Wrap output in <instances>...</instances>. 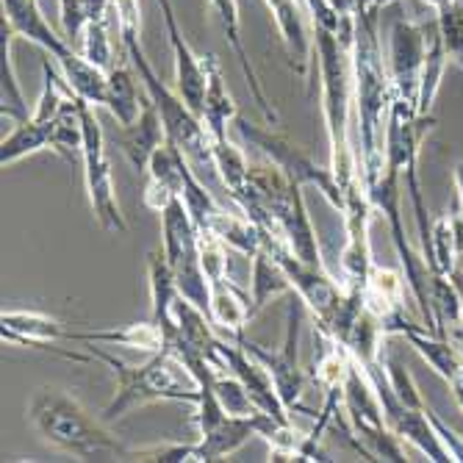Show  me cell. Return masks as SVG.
I'll list each match as a JSON object with an SVG mask.
<instances>
[{
	"instance_id": "6da1fadb",
	"label": "cell",
	"mask_w": 463,
	"mask_h": 463,
	"mask_svg": "<svg viewBox=\"0 0 463 463\" xmlns=\"http://www.w3.org/2000/svg\"><path fill=\"white\" fill-rule=\"evenodd\" d=\"M377 14L381 12L369 6L355 12L358 28L353 42V109L358 122V166L366 192L386 170V125L397 100L377 39Z\"/></svg>"
},
{
	"instance_id": "7a4b0ae2",
	"label": "cell",
	"mask_w": 463,
	"mask_h": 463,
	"mask_svg": "<svg viewBox=\"0 0 463 463\" xmlns=\"http://www.w3.org/2000/svg\"><path fill=\"white\" fill-rule=\"evenodd\" d=\"M358 17L345 14L339 31L314 28V56L319 70V100L330 147V170L345 197L361 181L358 153L350 147V111H353V42Z\"/></svg>"
},
{
	"instance_id": "3957f363",
	"label": "cell",
	"mask_w": 463,
	"mask_h": 463,
	"mask_svg": "<svg viewBox=\"0 0 463 463\" xmlns=\"http://www.w3.org/2000/svg\"><path fill=\"white\" fill-rule=\"evenodd\" d=\"M233 203L264 233L283 239L298 259L308 264H322V252L306 208L303 186L291 181L286 173H280L275 164H252L250 184L239 197H233Z\"/></svg>"
},
{
	"instance_id": "277c9868",
	"label": "cell",
	"mask_w": 463,
	"mask_h": 463,
	"mask_svg": "<svg viewBox=\"0 0 463 463\" xmlns=\"http://www.w3.org/2000/svg\"><path fill=\"white\" fill-rule=\"evenodd\" d=\"M87 350L114 374V397L103 408V422H114L150 402H197V381L170 347L153 353L142 366L125 364L106 353L103 345H87Z\"/></svg>"
},
{
	"instance_id": "5b68a950",
	"label": "cell",
	"mask_w": 463,
	"mask_h": 463,
	"mask_svg": "<svg viewBox=\"0 0 463 463\" xmlns=\"http://www.w3.org/2000/svg\"><path fill=\"white\" fill-rule=\"evenodd\" d=\"M28 422L48 447L75 460H119L134 452V447L122 444L106 428L103 419H95L61 389H39L28 405Z\"/></svg>"
},
{
	"instance_id": "8992f818",
	"label": "cell",
	"mask_w": 463,
	"mask_h": 463,
	"mask_svg": "<svg viewBox=\"0 0 463 463\" xmlns=\"http://www.w3.org/2000/svg\"><path fill=\"white\" fill-rule=\"evenodd\" d=\"M139 31H142V25H117L119 48L125 51V56L131 59V67L137 70L147 98L158 109V117L164 122L166 139H170L186 156V161L194 166V170H205V173L217 175L212 134L205 131L203 119L186 106V100L178 92H173L158 78V72L153 70V64H150V59H147V53L142 48V39H139L142 33Z\"/></svg>"
},
{
	"instance_id": "52a82bcc",
	"label": "cell",
	"mask_w": 463,
	"mask_h": 463,
	"mask_svg": "<svg viewBox=\"0 0 463 463\" xmlns=\"http://www.w3.org/2000/svg\"><path fill=\"white\" fill-rule=\"evenodd\" d=\"M233 131L239 137V142L256 147L269 164H275L280 173H286L291 181H298L300 186H317L322 192V197L335 208L339 214H345L347 208V197L339 186V181H335L330 164L327 166H319L311 153L300 145H294L288 137L272 131V128H264V125H256L250 122L247 117H236L233 122Z\"/></svg>"
},
{
	"instance_id": "ba28073f",
	"label": "cell",
	"mask_w": 463,
	"mask_h": 463,
	"mask_svg": "<svg viewBox=\"0 0 463 463\" xmlns=\"http://www.w3.org/2000/svg\"><path fill=\"white\" fill-rule=\"evenodd\" d=\"M161 250L175 272V283L181 298L194 303L208 314L212 306V283L205 278L200 259V231L189 217L184 197H175L161 212Z\"/></svg>"
},
{
	"instance_id": "9c48e42d",
	"label": "cell",
	"mask_w": 463,
	"mask_h": 463,
	"mask_svg": "<svg viewBox=\"0 0 463 463\" xmlns=\"http://www.w3.org/2000/svg\"><path fill=\"white\" fill-rule=\"evenodd\" d=\"M345 413L347 425L355 436V449L366 460H405L400 439L389 430L381 400L374 394L366 372L353 361V369L345 381Z\"/></svg>"
},
{
	"instance_id": "30bf717a",
	"label": "cell",
	"mask_w": 463,
	"mask_h": 463,
	"mask_svg": "<svg viewBox=\"0 0 463 463\" xmlns=\"http://www.w3.org/2000/svg\"><path fill=\"white\" fill-rule=\"evenodd\" d=\"M303 311H306V303L300 298H291L288 314H286V335H283L280 350H267V347H261L256 342H247L244 333L233 339L269 372L272 383H275V392H278L283 408L291 416L294 413H308L306 405H303L306 372L300 366V325H303Z\"/></svg>"
},
{
	"instance_id": "8fae6325",
	"label": "cell",
	"mask_w": 463,
	"mask_h": 463,
	"mask_svg": "<svg viewBox=\"0 0 463 463\" xmlns=\"http://www.w3.org/2000/svg\"><path fill=\"white\" fill-rule=\"evenodd\" d=\"M80 117H83V184H87L90 205L98 225L109 233H128V222H125L119 203H117V189H114V175L111 164L106 158V134L98 122L95 106L80 100Z\"/></svg>"
},
{
	"instance_id": "7c38bea8",
	"label": "cell",
	"mask_w": 463,
	"mask_h": 463,
	"mask_svg": "<svg viewBox=\"0 0 463 463\" xmlns=\"http://www.w3.org/2000/svg\"><path fill=\"white\" fill-rule=\"evenodd\" d=\"M261 244L272 252V259L280 264V269L286 272V278L291 280V288L294 294L306 303V308L314 314L317 319V327L319 330H327L339 314L342 303H345V286L335 283L322 264H308L303 259H298L294 252L286 247L283 239L272 236V233H264L261 231Z\"/></svg>"
},
{
	"instance_id": "4fadbf2b",
	"label": "cell",
	"mask_w": 463,
	"mask_h": 463,
	"mask_svg": "<svg viewBox=\"0 0 463 463\" xmlns=\"http://www.w3.org/2000/svg\"><path fill=\"white\" fill-rule=\"evenodd\" d=\"M428 36L425 28L413 20H394L389 33V75L394 83V95L400 103H408L413 111L419 106L422 90V70L428 59Z\"/></svg>"
},
{
	"instance_id": "5bb4252c",
	"label": "cell",
	"mask_w": 463,
	"mask_h": 463,
	"mask_svg": "<svg viewBox=\"0 0 463 463\" xmlns=\"http://www.w3.org/2000/svg\"><path fill=\"white\" fill-rule=\"evenodd\" d=\"M0 339L6 345H20V347H33V350H51L61 358L70 361H95L92 353L90 355H80V353H67L59 350V342L70 339V330L48 317V314H39V311H4L0 314Z\"/></svg>"
},
{
	"instance_id": "9a60e30c",
	"label": "cell",
	"mask_w": 463,
	"mask_h": 463,
	"mask_svg": "<svg viewBox=\"0 0 463 463\" xmlns=\"http://www.w3.org/2000/svg\"><path fill=\"white\" fill-rule=\"evenodd\" d=\"M264 4L275 20L278 36L288 56V67L300 78H308V70L314 64V28L308 31L306 0H264Z\"/></svg>"
},
{
	"instance_id": "2e32d148",
	"label": "cell",
	"mask_w": 463,
	"mask_h": 463,
	"mask_svg": "<svg viewBox=\"0 0 463 463\" xmlns=\"http://www.w3.org/2000/svg\"><path fill=\"white\" fill-rule=\"evenodd\" d=\"M164 14V25H166V36H170V48H173V61H175V83H178V95L186 100V106L200 117L203 111V98L208 90V64L205 56H197L189 42L181 33L178 17H175V6L161 9Z\"/></svg>"
},
{
	"instance_id": "e0dca14e",
	"label": "cell",
	"mask_w": 463,
	"mask_h": 463,
	"mask_svg": "<svg viewBox=\"0 0 463 463\" xmlns=\"http://www.w3.org/2000/svg\"><path fill=\"white\" fill-rule=\"evenodd\" d=\"M0 4H4V17L9 20L12 31L20 39H28L39 51H45V56H51L56 64H61L75 51L64 33H56L51 28L36 0H0Z\"/></svg>"
},
{
	"instance_id": "ac0fdd59",
	"label": "cell",
	"mask_w": 463,
	"mask_h": 463,
	"mask_svg": "<svg viewBox=\"0 0 463 463\" xmlns=\"http://www.w3.org/2000/svg\"><path fill=\"white\" fill-rule=\"evenodd\" d=\"M111 142L122 150V156L128 158V164L139 175L147 173V164L153 158V153L166 142V131H164V122L158 117V109L153 106V100L147 98L142 117L134 125H117Z\"/></svg>"
},
{
	"instance_id": "d6986e66",
	"label": "cell",
	"mask_w": 463,
	"mask_h": 463,
	"mask_svg": "<svg viewBox=\"0 0 463 463\" xmlns=\"http://www.w3.org/2000/svg\"><path fill=\"white\" fill-rule=\"evenodd\" d=\"M402 291H405V275L372 264L364 286V308L381 322L386 335H394L400 322L408 319L402 306Z\"/></svg>"
},
{
	"instance_id": "ffe728a7",
	"label": "cell",
	"mask_w": 463,
	"mask_h": 463,
	"mask_svg": "<svg viewBox=\"0 0 463 463\" xmlns=\"http://www.w3.org/2000/svg\"><path fill=\"white\" fill-rule=\"evenodd\" d=\"M208 9L214 12L217 23H220V28H222L225 39H228V45H231V51H233V56H236V61H239V67H241V72H244V80H247V87H250V92H252V100H256L259 111L267 117V122H278V111H275V106H269V98H267V92H264V87H261V78H259L256 67H252V61H250V56H247V51H244L239 4H236V0H208Z\"/></svg>"
},
{
	"instance_id": "44dd1931",
	"label": "cell",
	"mask_w": 463,
	"mask_h": 463,
	"mask_svg": "<svg viewBox=\"0 0 463 463\" xmlns=\"http://www.w3.org/2000/svg\"><path fill=\"white\" fill-rule=\"evenodd\" d=\"M147 283H150V319L161 327L164 333V345L175 339L178 325L173 319V306L178 300V283L175 272L166 261L164 250H153L147 256Z\"/></svg>"
},
{
	"instance_id": "7402d4cb",
	"label": "cell",
	"mask_w": 463,
	"mask_h": 463,
	"mask_svg": "<svg viewBox=\"0 0 463 463\" xmlns=\"http://www.w3.org/2000/svg\"><path fill=\"white\" fill-rule=\"evenodd\" d=\"M259 430H261V411L250 413V416L228 413L217 428H212L194 441L197 444V463H212V460H222V458L233 455L252 436H259Z\"/></svg>"
},
{
	"instance_id": "603a6c76",
	"label": "cell",
	"mask_w": 463,
	"mask_h": 463,
	"mask_svg": "<svg viewBox=\"0 0 463 463\" xmlns=\"http://www.w3.org/2000/svg\"><path fill=\"white\" fill-rule=\"evenodd\" d=\"M205 64H208V90H205V98H203V111H200V119L205 125V131L212 134V142H228V128L236 122L239 117V109H236V100L228 90V83L222 78V70H220V61L217 56H205Z\"/></svg>"
},
{
	"instance_id": "cb8c5ba5",
	"label": "cell",
	"mask_w": 463,
	"mask_h": 463,
	"mask_svg": "<svg viewBox=\"0 0 463 463\" xmlns=\"http://www.w3.org/2000/svg\"><path fill=\"white\" fill-rule=\"evenodd\" d=\"M14 39L17 33L12 31L9 20L0 17V117L4 122L9 119L12 125L31 119L33 109H28V100L23 95V87L17 80L14 70Z\"/></svg>"
},
{
	"instance_id": "d4e9b609",
	"label": "cell",
	"mask_w": 463,
	"mask_h": 463,
	"mask_svg": "<svg viewBox=\"0 0 463 463\" xmlns=\"http://www.w3.org/2000/svg\"><path fill=\"white\" fill-rule=\"evenodd\" d=\"M400 335H402V339H405L419 355H422V358L430 364V369H433L439 377H444L447 383L463 369V353H460L458 342H449L447 335L433 333L428 325L408 322V325L402 327Z\"/></svg>"
},
{
	"instance_id": "484cf974",
	"label": "cell",
	"mask_w": 463,
	"mask_h": 463,
	"mask_svg": "<svg viewBox=\"0 0 463 463\" xmlns=\"http://www.w3.org/2000/svg\"><path fill=\"white\" fill-rule=\"evenodd\" d=\"M75 345H103V347H128L142 353L164 350V333L153 319L134 322L128 327H111V330H70V339Z\"/></svg>"
},
{
	"instance_id": "4316f807",
	"label": "cell",
	"mask_w": 463,
	"mask_h": 463,
	"mask_svg": "<svg viewBox=\"0 0 463 463\" xmlns=\"http://www.w3.org/2000/svg\"><path fill=\"white\" fill-rule=\"evenodd\" d=\"M208 317H212L214 327L225 330L231 339H236L252 319L250 294H244L231 278L212 283V306H208Z\"/></svg>"
},
{
	"instance_id": "83f0119b",
	"label": "cell",
	"mask_w": 463,
	"mask_h": 463,
	"mask_svg": "<svg viewBox=\"0 0 463 463\" xmlns=\"http://www.w3.org/2000/svg\"><path fill=\"white\" fill-rule=\"evenodd\" d=\"M250 314L256 317L264 311L280 294H294L291 280L280 269V264L272 259V252L261 244V250L252 256V275H250Z\"/></svg>"
},
{
	"instance_id": "f1b7e54d",
	"label": "cell",
	"mask_w": 463,
	"mask_h": 463,
	"mask_svg": "<svg viewBox=\"0 0 463 463\" xmlns=\"http://www.w3.org/2000/svg\"><path fill=\"white\" fill-rule=\"evenodd\" d=\"M203 233L217 236L228 250L239 252L244 259H252L261 250V228L252 220H247L244 214H228L222 205L214 212V217L208 220V228Z\"/></svg>"
},
{
	"instance_id": "f546056e",
	"label": "cell",
	"mask_w": 463,
	"mask_h": 463,
	"mask_svg": "<svg viewBox=\"0 0 463 463\" xmlns=\"http://www.w3.org/2000/svg\"><path fill=\"white\" fill-rule=\"evenodd\" d=\"M61 75L67 78L70 90L75 92V98L98 106H106V92H109V72L100 70L98 64H92L83 53L72 51L61 64H59Z\"/></svg>"
},
{
	"instance_id": "4dcf8cb0",
	"label": "cell",
	"mask_w": 463,
	"mask_h": 463,
	"mask_svg": "<svg viewBox=\"0 0 463 463\" xmlns=\"http://www.w3.org/2000/svg\"><path fill=\"white\" fill-rule=\"evenodd\" d=\"M147 103V100H145ZM145 103L139 100L137 75L125 67L114 64L109 70V92H106V109L117 119V125H134L142 117Z\"/></svg>"
},
{
	"instance_id": "1f68e13d",
	"label": "cell",
	"mask_w": 463,
	"mask_h": 463,
	"mask_svg": "<svg viewBox=\"0 0 463 463\" xmlns=\"http://www.w3.org/2000/svg\"><path fill=\"white\" fill-rule=\"evenodd\" d=\"M51 150V122H39V119H25L17 122L14 128L0 142V166H14L17 161Z\"/></svg>"
},
{
	"instance_id": "d6a6232c",
	"label": "cell",
	"mask_w": 463,
	"mask_h": 463,
	"mask_svg": "<svg viewBox=\"0 0 463 463\" xmlns=\"http://www.w3.org/2000/svg\"><path fill=\"white\" fill-rule=\"evenodd\" d=\"M51 150L64 161L83 158V117H80V98H70L56 119H51Z\"/></svg>"
},
{
	"instance_id": "836d02e7",
	"label": "cell",
	"mask_w": 463,
	"mask_h": 463,
	"mask_svg": "<svg viewBox=\"0 0 463 463\" xmlns=\"http://www.w3.org/2000/svg\"><path fill=\"white\" fill-rule=\"evenodd\" d=\"M322 339V353L319 361L314 364V381L327 392V389H345V381L353 369V355L347 350V345H342L339 339H333L327 333H319Z\"/></svg>"
},
{
	"instance_id": "e575fe53",
	"label": "cell",
	"mask_w": 463,
	"mask_h": 463,
	"mask_svg": "<svg viewBox=\"0 0 463 463\" xmlns=\"http://www.w3.org/2000/svg\"><path fill=\"white\" fill-rule=\"evenodd\" d=\"M214 170H217V178L222 181V186L228 189L231 200L239 197L250 184V161L233 139L214 142Z\"/></svg>"
},
{
	"instance_id": "d590c367",
	"label": "cell",
	"mask_w": 463,
	"mask_h": 463,
	"mask_svg": "<svg viewBox=\"0 0 463 463\" xmlns=\"http://www.w3.org/2000/svg\"><path fill=\"white\" fill-rule=\"evenodd\" d=\"M430 303L436 311L439 333L447 335L444 325H460L463 319V291L455 275H430Z\"/></svg>"
},
{
	"instance_id": "8d00e7d4",
	"label": "cell",
	"mask_w": 463,
	"mask_h": 463,
	"mask_svg": "<svg viewBox=\"0 0 463 463\" xmlns=\"http://www.w3.org/2000/svg\"><path fill=\"white\" fill-rule=\"evenodd\" d=\"M449 59H447V51H444V42L441 36L436 33L430 48H428V59H425V70H422V90H419V106H416V114H430L433 109V100L441 90V78H444V70H447Z\"/></svg>"
},
{
	"instance_id": "74e56055",
	"label": "cell",
	"mask_w": 463,
	"mask_h": 463,
	"mask_svg": "<svg viewBox=\"0 0 463 463\" xmlns=\"http://www.w3.org/2000/svg\"><path fill=\"white\" fill-rule=\"evenodd\" d=\"M436 14L447 59L463 70V0H447L441 9H436Z\"/></svg>"
},
{
	"instance_id": "f35d334b",
	"label": "cell",
	"mask_w": 463,
	"mask_h": 463,
	"mask_svg": "<svg viewBox=\"0 0 463 463\" xmlns=\"http://www.w3.org/2000/svg\"><path fill=\"white\" fill-rule=\"evenodd\" d=\"M111 25H117V14L111 20H92L83 31V56H87L92 64H98L100 70H111L114 67V39H111Z\"/></svg>"
},
{
	"instance_id": "ab89813d",
	"label": "cell",
	"mask_w": 463,
	"mask_h": 463,
	"mask_svg": "<svg viewBox=\"0 0 463 463\" xmlns=\"http://www.w3.org/2000/svg\"><path fill=\"white\" fill-rule=\"evenodd\" d=\"M184 203H186V208H189V217L194 220V225H197V231L203 233L205 228H208V220L214 217V212L220 208V203L212 197V192H208L205 186H203V181L194 175V166L189 164L186 166V175H184Z\"/></svg>"
},
{
	"instance_id": "60d3db41",
	"label": "cell",
	"mask_w": 463,
	"mask_h": 463,
	"mask_svg": "<svg viewBox=\"0 0 463 463\" xmlns=\"http://www.w3.org/2000/svg\"><path fill=\"white\" fill-rule=\"evenodd\" d=\"M214 389H217V397L222 402V408L228 413H236V416H250V413H259L256 402L247 394L244 383L239 381L236 374L231 372H217V381H214Z\"/></svg>"
},
{
	"instance_id": "b9f144b4",
	"label": "cell",
	"mask_w": 463,
	"mask_h": 463,
	"mask_svg": "<svg viewBox=\"0 0 463 463\" xmlns=\"http://www.w3.org/2000/svg\"><path fill=\"white\" fill-rule=\"evenodd\" d=\"M383 366H386V374H389V383L394 389V394L411 405V408H419V411H425L428 402L422 400V392H419L416 381H413V374L402 366V361L397 355H383Z\"/></svg>"
},
{
	"instance_id": "7bdbcfd3",
	"label": "cell",
	"mask_w": 463,
	"mask_h": 463,
	"mask_svg": "<svg viewBox=\"0 0 463 463\" xmlns=\"http://www.w3.org/2000/svg\"><path fill=\"white\" fill-rule=\"evenodd\" d=\"M59 6H61V33L75 48V42L83 36V31H87V25L95 17V4L92 0H59Z\"/></svg>"
},
{
	"instance_id": "ee69618b",
	"label": "cell",
	"mask_w": 463,
	"mask_h": 463,
	"mask_svg": "<svg viewBox=\"0 0 463 463\" xmlns=\"http://www.w3.org/2000/svg\"><path fill=\"white\" fill-rule=\"evenodd\" d=\"M137 460H156V463H197V444H156V447H137L131 452Z\"/></svg>"
},
{
	"instance_id": "f6af8a7d",
	"label": "cell",
	"mask_w": 463,
	"mask_h": 463,
	"mask_svg": "<svg viewBox=\"0 0 463 463\" xmlns=\"http://www.w3.org/2000/svg\"><path fill=\"white\" fill-rule=\"evenodd\" d=\"M428 416H430V422H433V428H436V433H439V439H441V444L447 447V452H449V458L455 460V463H463V439L444 422V419H439L430 408H428Z\"/></svg>"
},
{
	"instance_id": "bcb514c9",
	"label": "cell",
	"mask_w": 463,
	"mask_h": 463,
	"mask_svg": "<svg viewBox=\"0 0 463 463\" xmlns=\"http://www.w3.org/2000/svg\"><path fill=\"white\" fill-rule=\"evenodd\" d=\"M449 225H452V233H455V247H458V259H463V203L458 200V194H455V200H452V205H449Z\"/></svg>"
},
{
	"instance_id": "7dc6e473",
	"label": "cell",
	"mask_w": 463,
	"mask_h": 463,
	"mask_svg": "<svg viewBox=\"0 0 463 463\" xmlns=\"http://www.w3.org/2000/svg\"><path fill=\"white\" fill-rule=\"evenodd\" d=\"M449 389H452V397H455V402H458V408L463 411V369L452 377L449 381Z\"/></svg>"
},
{
	"instance_id": "c3c4849f",
	"label": "cell",
	"mask_w": 463,
	"mask_h": 463,
	"mask_svg": "<svg viewBox=\"0 0 463 463\" xmlns=\"http://www.w3.org/2000/svg\"><path fill=\"white\" fill-rule=\"evenodd\" d=\"M452 181H455V192H458V200L463 203V161L452 170Z\"/></svg>"
},
{
	"instance_id": "681fc988",
	"label": "cell",
	"mask_w": 463,
	"mask_h": 463,
	"mask_svg": "<svg viewBox=\"0 0 463 463\" xmlns=\"http://www.w3.org/2000/svg\"><path fill=\"white\" fill-rule=\"evenodd\" d=\"M425 4H428V6H433V9H441V6L447 4V0H425Z\"/></svg>"
},
{
	"instance_id": "f907efd6",
	"label": "cell",
	"mask_w": 463,
	"mask_h": 463,
	"mask_svg": "<svg viewBox=\"0 0 463 463\" xmlns=\"http://www.w3.org/2000/svg\"><path fill=\"white\" fill-rule=\"evenodd\" d=\"M158 4V9H164V6H173V0H156Z\"/></svg>"
},
{
	"instance_id": "816d5d0a",
	"label": "cell",
	"mask_w": 463,
	"mask_h": 463,
	"mask_svg": "<svg viewBox=\"0 0 463 463\" xmlns=\"http://www.w3.org/2000/svg\"><path fill=\"white\" fill-rule=\"evenodd\" d=\"M455 280H458V283L463 286V272H455Z\"/></svg>"
}]
</instances>
